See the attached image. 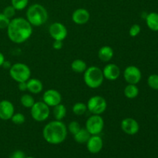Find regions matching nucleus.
Instances as JSON below:
<instances>
[{
    "mask_svg": "<svg viewBox=\"0 0 158 158\" xmlns=\"http://www.w3.org/2000/svg\"><path fill=\"white\" fill-rule=\"evenodd\" d=\"M6 29L9 40L16 44L27 41L32 34V26L23 17L12 19Z\"/></svg>",
    "mask_w": 158,
    "mask_h": 158,
    "instance_id": "nucleus-1",
    "label": "nucleus"
},
{
    "mask_svg": "<svg viewBox=\"0 0 158 158\" xmlns=\"http://www.w3.org/2000/svg\"><path fill=\"white\" fill-rule=\"evenodd\" d=\"M67 127L62 120H52L45 125L43 130L44 140L49 144H60L66 140Z\"/></svg>",
    "mask_w": 158,
    "mask_h": 158,
    "instance_id": "nucleus-2",
    "label": "nucleus"
},
{
    "mask_svg": "<svg viewBox=\"0 0 158 158\" xmlns=\"http://www.w3.org/2000/svg\"><path fill=\"white\" fill-rule=\"evenodd\" d=\"M26 19L32 26H41L47 22L49 14L46 8L39 3H35L27 9L26 13Z\"/></svg>",
    "mask_w": 158,
    "mask_h": 158,
    "instance_id": "nucleus-3",
    "label": "nucleus"
},
{
    "mask_svg": "<svg viewBox=\"0 0 158 158\" xmlns=\"http://www.w3.org/2000/svg\"><path fill=\"white\" fill-rule=\"evenodd\" d=\"M104 77L100 68L96 66L87 67L83 73V81L90 89H97L103 84Z\"/></svg>",
    "mask_w": 158,
    "mask_h": 158,
    "instance_id": "nucleus-4",
    "label": "nucleus"
},
{
    "mask_svg": "<svg viewBox=\"0 0 158 158\" xmlns=\"http://www.w3.org/2000/svg\"><path fill=\"white\" fill-rule=\"evenodd\" d=\"M9 76L17 83L26 82L31 77V70L25 63H16L9 68Z\"/></svg>",
    "mask_w": 158,
    "mask_h": 158,
    "instance_id": "nucleus-5",
    "label": "nucleus"
},
{
    "mask_svg": "<svg viewBox=\"0 0 158 158\" xmlns=\"http://www.w3.org/2000/svg\"><path fill=\"white\" fill-rule=\"evenodd\" d=\"M30 114L32 119L36 122L46 121L50 114V109L43 101L35 102L30 108Z\"/></svg>",
    "mask_w": 158,
    "mask_h": 158,
    "instance_id": "nucleus-6",
    "label": "nucleus"
},
{
    "mask_svg": "<svg viewBox=\"0 0 158 158\" xmlns=\"http://www.w3.org/2000/svg\"><path fill=\"white\" fill-rule=\"evenodd\" d=\"M86 106H87V110L92 114L101 115L106 111L107 103L104 97L96 95L93 96L88 100Z\"/></svg>",
    "mask_w": 158,
    "mask_h": 158,
    "instance_id": "nucleus-7",
    "label": "nucleus"
},
{
    "mask_svg": "<svg viewBox=\"0 0 158 158\" xmlns=\"http://www.w3.org/2000/svg\"><path fill=\"white\" fill-rule=\"evenodd\" d=\"M85 128L91 135H99L104 128V120L100 115L92 114L86 120Z\"/></svg>",
    "mask_w": 158,
    "mask_h": 158,
    "instance_id": "nucleus-8",
    "label": "nucleus"
},
{
    "mask_svg": "<svg viewBox=\"0 0 158 158\" xmlns=\"http://www.w3.org/2000/svg\"><path fill=\"white\" fill-rule=\"evenodd\" d=\"M49 33L53 40L63 41L67 37L68 31L65 25L59 22H56L49 26Z\"/></svg>",
    "mask_w": 158,
    "mask_h": 158,
    "instance_id": "nucleus-9",
    "label": "nucleus"
},
{
    "mask_svg": "<svg viewBox=\"0 0 158 158\" xmlns=\"http://www.w3.org/2000/svg\"><path fill=\"white\" fill-rule=\"evenodd\" d=\"M142 77L141 71L136 66H128L123 71V78L127 84L137 85Z\"/></svg>",
    "mask_w": 158,
    "mask_h": 158,
    "instance_id": "nucleus-10",
    "label": "nucleus"
},
{
    "mask_svg": "<svg viewBox=\"0 0 158 158\" xmlns=\"http://www.w3.org/2000/svg\"><path fill=\"white\" fill-rule=\"evenodd\" d=\"M43 101L49 107H53L61 103L62 95L56 89H47L43 94Z\"/></svg>",
    "mask_w": 158,
    "mask_h": 158,
    "instance_id": "nucleus-11",
    "label": "nucleus"
},
{
    "mask_svg": "<svg viewBox=\"0 0 158 158\" xmlns=\"http://www.w3.org/2000/svg\"><path fill=\"white\" fill-rule=\"evenodd\" d=\"M120 128L126 134L133 136L138 133L140 130V125L135 119L127 117L122 120L120 123Z\"/></svg>",
    "mask_w": 158,
    "mask_h": 158,
    "instance_id": "nucleus-12",
    "label": "nucleus"
},
{
    "mask_svg": "<svg viewBox=\"0 0 158 158\" xmlns=\"http://www.w3.org/2000/svg\"><path fill=\"white\" fill-rule=\"evenodd\" d=\"M103 148V140L99 135H91L86 142V148L91 154H98Z\"/></svg>",
    "mask_w": 158,
    "mask_h": 158,
    "instance_id": "nucleus-13",
    "label": "nucleus"
},
{
    "mask_svg": "<svg viewBox=\"0 0 158 158\" xmlns=\"http://www.w3.org/2000/svg\"><path fill=\"white\" fill-rule=\"evenodd\" d=\"M90 19V13L84 8H79L74 10L72 14V20L75 24L82 26L89 22Z\"/></svg>",
    "mask_w": 158,
    "mask_h": 158,
    "instance_id": "nucleus-14",
    "label": "nucleus"
},
{
    "mask_svg": "<svg viewBox=\"0 0 158 158\" xmlns=\"http://www.w3.org/2000/svg\"><path fill=\"white\" fill-rule=\"evenodd\" d=\"M102 71L104 79L110 81H115L120 76V67L115 63H108L104 66Z\"/></svg>",
    "mask_w": 158,
    "mask_h": 158,
    "instance_id": "nucleus-15",
    "label": "nucleus"
},
{
    "mask_svg": "<svg viewBox=\"0 0 158 158\" xmlns=\"http://www.w3.org/2000/svg\"><path fill=\"white\" fill-rule=\"evenodd\" d=\"M15 113L13 103L7 100L0 101V119L2 120H9L12 118Z\"/></svg>",
    "mask_w": 158,
    "mask_h": 158,
    "instance_id": "nucleus-16",
    "label": "nucleus"
},
{
    "mask_svg": "<svg viewBox=\"0 0 158 158\" xmlns=\"http://www.w3.org/2000/svg\"><path fill=\"white\" fill-rule=\"evenodd\" d=\"M27 91L32 94H39L43 91V84L42 81L36 78H29L26 81Z\"/></svg>",
    "mask_w": 158,
    "mask_h": 158,
    "instance_id": "nucleus-17",
    "label": "nucleus"
},
{
    "mask_svg": "<svg viewBox=\"0 0 158 158\" xmlns=\"http://www.w3.org/2000/svg\"><path fill=\"white\" fill-rule=\"evenodd\" d=\"M114 49L110 46H103L100 48L98 51V58L103 63H107L114 57Z\"/></svg>",
    "mask_w": 158,
    "mask_h": 158,
    "instance_id": "nucleus-18",
    "label": "nucleus"
},
{
    "mask_svg": "<svg viewBox=\"0 0 158 158\" xmlns=\"http://www.w3.org/2000/svg\"><path fill=\"white\" fill-rule=\"evenodd\" d=\"M147 26L151 30L157 32L158 31V13L151 12L146 16Z\"/></svg>",
    "mask_w": 158,
    "mask_h": 158,
    "instance_id": "nucleus-19",
    "label": "nucleus"
},
{
    "mask_svg": "<svg viewBox=\"0 0 158 158\" xmlns=\"http://www.w3.org/2000/svg\"><path fill=\"white\" fill-rule=\"evenodd\" d=\"M91 134L87 131L86 128H80V131L77 133H76L73 135L74 140L77 143H80V144H83V143H86L88 141L89 138L90 137Z\"/></svg>",
    "mask_w": 158,
    "mask_h": 158,
    "instance_id": "nucleus-20",
    "label": "nucleus"
},
{
    "mask_svg": "<svg viewBox=\"0 0 158 158\" xmlns=\"http://www.w3.org/2000/svg\"><path fill=\"white\" fill-rule=\"evenodd\" d=\"M123 94L124 96L127 99L133 100L135 99L139 94V89L135 84H127L125 86L123 89Z\"/></svg>",
    "mask_w": 158,
    "mask_h": 158,
    "instance_id": "nucleus-21",
    "label": "nucleus"
},
{
    "mask_svg": "<svg viewBox=\"0 0 158 158\" xmlns=\"http://www.w3.org/2000/svg\"><path fill=\"white\" fill-rule=\"evenodd\" d=\"M71 69L73 72L77 73H83L86 69H87V65L86 62L83 61L80 59L74 60L71 63Z\"/></svg>",
    "mask_w": 158,
    "mask_h": 158,
    "instance_id": "nucleus-22",
    "label": "nucleus"
},
{
    "mask_svg": "<svg viewBox=\"0 0 158 158\" xmlns=\"http://www.w3.org/2000/svg\"><path fill=\"white\" fill-rule=\"evenodd\" d=\"M66 107L65 105L60 103L56 106H53V110H52V114L56 120H62L63 118H65L66 115Z\"/></svg>",
    "mask_w": 158,
    "mask_h": 158,
    "instance_id": "nucleus-23",
    "label": "nucleus"
},
{
    "mask_svg": "<svg viewBox=\"0 0 158 158\" xmlns=\"http://www.w3.org/2000/svg\"><path fill=\"white\" fill-rule=\"evenodd\" d=\"M72 111L75 115L82 116L87 111V106L86 103L83 102H77L73 106Z\"/></svg>",
    "mask_w": 158,
    "mask_h": 158,
    "instance_id": "nucleus-24",
    "label": "nucleus"
},
{
    "mask_svg": "<svg viewBox=\"0 0 158 158\" xmlns=\"http://www.w3.org/2000/svg\"><path fill=\"white\" fill-rule=\"evenodd\" d=\"M35 99L32 95L28 94H23L20 98V103L26 108H31L35 103Z\"/></svg>",
    "mask_w": 158,
    "mask_h": 158,
    "instance_id": "nucleus-25",
    "label": "nucleus"
},
{
    "mask_svg": "<svg viewBox=\"0 0 158 158\" xmlns=\"http://www.w3.org/2000/svg\"><path fill=\"white\" fill-rule=\"evenodd\" d=\"M29 2V0H11V5L17 11H21L27 7Z\"/></svg>",
    "mask_w": 158,
    "mask_h": 158,
    "instance_id": "nucleus-26",
    "label": "nucleus"
},
{
    "mask_svg": "<svg viewBox=\"0 0 158 158\" xmlns=\"http://www.w3.org/2000/svg\"><path fill=\"white\" fill-rule=\"evenodd\" d=\"M11 121L15 125H21L23 124L26 121V117L22 113H14L12 118L10 119Z\"/></svg>",
    "mask_w": 158,
    "mask_h": 158,
    "instance_id": "nucleus-27",
    "label": "nucleus"
},
{
    "mask_svg": "<svg viewBox=\"0 0 158 158\" xmlns=\"http://www.w3.org/2000/svg\"><path fill=\"white\" fill-rule=\"evenodd\" d=\"M148 84L151 89L158 90V75L152 74L148 79Z\"/></svg>",
    "mask_w": 158,
    "mask_h": 158,
    "instance_id": "nucleus-28",
    "label": "nucleus"
},
{
    "mask_svg": "<svg viewBox=\"0 0 158 158\" xmlns=\"http://www.w3.org/2000/svg\"><path fill=\"white\" fill-rule=\"evenodd\" d=\"M16 11H17L16 9H15L12 5H10V6H6V7L3 9L2 13L4 14L7 18H9V19H12L15 18Z\"/></svg>",
    "mask_w": 158,
    "mask_h": 158,
    "instance_id": "nucleus-29",
    "label": "nucleus"
},
{
    "mask_svg": "<svg viewBox=\"0 0 158 158\" xmlns=\"http://www.w3.org/2000/svg\"><path fill=\"white\" fill-rule=\"evenodd\" d=\"M80 128H81V127H80V123L77 121H76V120H73V121H71L70 123L68 124L67 131H69L71 134L74 135L76 133H77L80 131Z\"/></svg>",
    "mask_w": 158,
    "mask_h": 158,
    "instance_id": "nucleus-30",
    "label": "nucleus"
},
{
    "mask_svg": "<svg viewBox=\"0 0 158 158\" xmlns=\"http://www.w3.org/2000/svg\"><path fill=\"white\" fill-rule=\"evenodd\" d=\"M140 31H141V28H140V25L134 24L130 28L129 34L131 37H136L140 34Z\"/></svg>",
    "mask_w": 158,
    "mask_h": 158,
    "instance_id": "nucleus-31",
    "label": "nucleus"
},
{
    "mask_svg": "<svg viewBox=\"0 0 158 158\" xmlns=\"http://www.w3.org/2000/svg\"><path fill=\"white\" fill-rule=\"evenodd\" d=\"M10 20L11 19L7 18L2 12L0 13V29H7L8 26L10 23Z\"/></svg>",
    "mask_w": 158,
    "mask_h": 158,
    "instance_id": "nucleus-32",
    "label": "nucleus"
},
{
    "mask_svg": "<svg viewBox=\"0 0 158 158\" xmlns=\"http://www.w3.org/2000/svg\"><path fill=\"white\" fill-rule=\"evenodd\" d=\"M26 155H25V153L23 151H20V150H17L15 151L14 152H12V154L10 155L9 158H25Z\"/></svg>",
    "mask_w": 158,
    "mask_h": 158,
    "instance_id": "nucleus-33",
    "label": "nucleus"
},
{
    "mask_svg": "<svg viewBox=\"0 0 158 158\" xmlns=\"http://www.w3.org/2000/svg\"><path fill=\"white\" fill-rule=\"evenodd\" d=\"M63 41H59V40H54L53 43H52V48L56 50H60L63 48Z\"/></svg>",
    "mask_w": 158,
    "mask_h": 158,
    "instance_id": "nucleus-34",
    "label": "nucleus"
},
{
    "mask_svg": "<svg viewBox=\"0 0 158 158\" xmlns=\"http://www.w3.org/2000/svg\"><path fill=\"white\" fill-rule=\"evenodd\" d=\"M18 88L22 92L27 91V84H26V82H20V83H18Z\"/></svg>",
    "mask_w": 158,
    "mask_h": 158,
    "instance_id": "nucleus-35",
    "label": "nucleus"
},
{
    "mask_svg": "<svg viewBox=\"0 0 158 158\" xmlns=\"http://www.w3.org/2000/svg\"><path fill=\"white\" fill-rule=\"evenodd\" d=\"M5 56L4 55H3L2 53L1 52H0V66H2L3 63H4L5 62Z\"/></svg>",
    "mask_w": 158,
    "mask_h": 158,
    "instance_id": "nucleus-36",
    "label": "nucleus"
},
{
    "mask_svg": "<svg viewBox=\"0 0 158 158\" xmlns=\"http://www.w3.org/2000/svg\"><path fill=\"white\" fill-rule=\"evenodd\" d=\"M11 66H12V65H11L9 62H6V60H5L4 63H3V65H2V66H4V67H6V68H9V69L11 67Z\"/></svg>",
    "mask_w": 158,
    "mask_h": 158,
    "instance_id": "nucleus-37",
    "label": "nucleus"
},
{
    "mask_svg": "<svg viewBox=\"0 0 158 158\" xmlns=\"http://www.w3.org/2000/svg\"><path fill=\"white\" fill-rule=\"evenodd\" d=\"M25 158H35V157H26Z\"/></svg>",
    "mask_w": 158,
    "mask_h": 158,
    "instance_id": "nucleus-38",
    "label": "nucleus"
},
{
    "mask_svg": "<svg viewBox=\"0 0 158 158\" xmlns=\"http://www.w3.org/2000/svg\"><path fill=\"white\" fill-rule=\"evenodd\" d=\"M157 118H158V114H157Z\"/></svg>",
    "mask_w": 158,
    "mask_h": 158,
    "instance_id": "nucleus-39",
    "label": "nucleus"
}]
</instances>
